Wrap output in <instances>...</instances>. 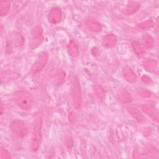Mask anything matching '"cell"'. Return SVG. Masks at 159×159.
Wrapping results in <instances>:
<instances>
[{
  "label": "cell",
  "mask_w": 159,
  "mask_h": 159,
  "mask_svg": "<svg viewBox=\"0 0 159 159\" xmlns=\"http://www.w3.org/2000/svg\"><path fill=\"white\" fill-rule=\"evenodd\" d=\"M14 101L16 104L23 110H27L32 105L33 99L30 93L26 91H19L14 94Z\"/></svg>",
  "instance_id": "6da1fadb"
},
{
  "label": "cell",
  "mask_w": 159,
  "mask_h": 159,
  "mask_svg": "<svg viewBox=\"0 0 159 159\" xmlns=\"http://www.w3.org/2000/svg\"><path fill=\"white\" fill-rule=\"evenodd\" d=\"M41 129H42V119L40 116L35 119L31 138V150L36 152L40 146L41 141Z\"/></svg>",
  "instance_id": "7a4b0ae2"
},
{
  "label": "cell",
  "mask_w": 159,
  "mask_h": 159,
  "mask_svg": "<svg viewBox=\"0 0 159 159\" xmlns=\"http://www.w3.org/2000/svg\"><path fill=\"white\" fill-rule=\"evenodd\" d=\"M9 127L11 132L19 138H24L27 134V127L22 121H13L10 124Z\"/></svg>",
  "instance_id": "3957f363"
},
{
  "label": "cell",
  "mask_w": 159,
  "mask_h": 159,
  "mask_svg": "<svg viewBox=\"0 0 159 159\" xmlns=\"http://www.w3.org/2000/svg\"><path fill=\"white\" fill-rule=\"evenodd\" d=\"M43 40L42 29L39 27H34L31 32L30 45L32 48H35L39 45Z\"/></svg>",
  "instance_id": "277c9868"
},
{
  "label": "cell",
  "mask_w": 159,
  "mask_h": 159,
  "mask_svg": "<svg viewBox=\"0 0 159 159\" xmlns=\"http://www.w3.org/2000/svg\"><path fill=\"white\" fill-rule=\"evenodd\" d=\"M71 97L74 106L76 107H79L81 102L80 85L78 78H76L73 82L71 88Z\"/></svg>",
  "instance_id": "5b68a950"
},
{
  "label": "cell",
  "mask_w": 159,
  "mask_h": 159,
  "mask_svg": "<svg viewBox=\"0 0 159 159\" xmlns=\"http://www.w3.org/2000/svg\"><path fill=\"white\" fill-rule=\"evenodd\" d=\"M47 59H48V55L46 52H42V53H40L37 61H35V63H34V65L32 68V71L34 73H36L40 71L45 65Z\"/></svg>",
  "instance_id": "8992f818"
},
{
  "label": "cell",
  "mask_w": 159,
  "mask_h": 159,
  "mask_svg": "<svg viewBox=\"0 0 159 159\" xmlns=\"http://www.w3.org/2000/svg\"><path fill=\"white\" fill-rule=\"evenodd\" d=\"M48 20L51 23L56 24L60 21L61 18V12L60 8H52L48 14Z\"/></svg>",
  "instance_id": "52a82bcc"
},
{
  "label": "cell",
  "mask_w": 159,
  "mask_h": 159,
  "mask_svg": "<svg viewBox=\"0 0 159 159\" xmlns=\"http://www.w3.org/2000/svg\"><path fill=\"white\" fill-rule=\"evenodd\" d=\"M143 111L147 114L150 115L153 119L157 120L158 119V114L157 108L152 104H147L142 106Z\"/></svg>",
  "instance_id": "ba28073f"
},
{
  "label": "cell",
  "mask_w": 159,
  "mask_h": 159,
  "mask_svg": "<svg viewBox=\"0 0 159 159\" xmlns=\"http://www.w3.org/2000/svg\"><path fill=\"white\" fill-rule=\"evenodd\" d=\"M122 75L124 78L130 83H134L136 81V76L132 70L129 66H125L123 71Z\"/></svg>",
  "instance_id": "9c48e42d"
},
{
  "label": "cell",
  "mask_w": 159,
  "mask_h": 159,
  "mask_svg": "<svg viewBox=\"0 0 159 159\" xmlns=\"http://www.w3.org/2000/svg\"><path fill=\"white\" fill-rule=\"evenodd\" d=\"M116 37L113 34H108L106 35L102 40V45L106 48H111L116 43Z\"/></svg>",
  "instance_id": "30bf717a"
},
{
  "label": "cell",
  "mask_w": 159,
  "mask_h": 159,
  "mask_svg": "<svg viewBox=\"0 0 159 159\" xmlns=\"http://www.w3.org/2000/svg\"><path fill=\"white\" fill-rule=\"evenodd\" d=\"M129 112L131 115L139 122H143L145 120L144 116L141 113V112L135 107H129L128 108Z\"/></svg>",
  "instance_id": "8fae6325"
},
{
  "label": "cell",
  "mask_w": 159,
  "mask_h": 159,
  "mask_svg": "<svg viewBox=\"0 0 159 159\" xmlns=\"http://www.w3.org/2000/svg\"><path fill=\"white\" fill-rule=\"evenodd\" d=\"M86 24H87L88 28L91 30H93V31H95V32L100 31L102 29L101 25L99 22H98L97 21H96L94 20H92V19L87 20Z\"/></svg>",
  "instance_id": "7c38bea8"
},
{
  "label": "cell",
  "mask_w": 159,
  "mask_h": 159,
  "mask_svg": "<svg viewBox=\"0 0 159 159\" xmlns=\"http://www.w3.org/2000/svg\"><path fill=\"white\" fill-rule=\"evenodd\" d=\"M67 49L69 54L73 57H75L78 53V47L75 41L71 40L69 42Z\"/></svg>",
  "instance_id": "4fadbf2b"
},
{
  "label": "cell",
  "mask_w": 159,
  "mask_h": 159,
  "mask_svg": "<svg viewBox=\"0 0 159 159\" xmlns=\"http://www.w3.org/2000/svg\"><path fill=\"white\" fill-rule=\"evenodd\" d=\"M142 42L143 45L148 48H152L153 45V40L152 37L148 34H145L143 35Z\"/></svg>",
  "instance_id": "5bb4252c"
},
{
  "label": "cell",
  "mask_w": 159,
  "mask_h": 159,
  "mask_svg": "<svg viewBox=\"0 0 159 159\" xmlns=\"http://www.w3.org/2000/svg\"><path fill=\"white\" fill-rule=\"evenodd\" d=\"M10 7V2L7 1H3L1 2L0 14L1 16H5L9 12Z\"/></svg>",
  "instance_id": "9a60e30c"
},
{
  "label": "cell",
  "mask_w": 159,
  "mask_h": 159,
  "mask_svg": "<svg viewBox=\"0 0 159 159\" xmlns=\"http://www.w3.org/2000/svg\"><path fill=\"white\" fill-rule=\"evenodd\" d=\"M157 63L155 60H150L143 63V66L150 71H154L157 68Z\"/></svg>",
  "instance_id": "2e32d148"
},
{
  "label": "cell",
  "mask_w": 159,
  "mask_h": 159,
  "mask_svg": "<svg viewBox=\"0 0 159 159\" xmlns=\"http://www.w3.org/2000/svg\"><path fill=\"white\" fill-rule=\"evenodd\" d=\"M119 100L123 102H127L131 101V98L129 94L126 91H121L119 94Z\"/></svg>",
  "instance_id": "e0dca14e"
},
{
  "label": "cell",
  "mask_w": 159,
  "mask_h": 159,
  "mask_svg": "<svg viewBox=\"0 0 159 159\" xmlns=\"http://www.w3.org/2000/svg\"><path fill=\"white\" fill-rule=\"evenodd\" d=\"M140 7L139 4L136 3V2H132V4H130V6H129L127 9H126V14H132L134 12H135L138 9L139 7Z\"/></svg>",
  "instance_id": "ac0fdd59"
},
{
  "label": "cell",
  "mask_w": 159,
  "mask_h": 159,
  "mask_svg": "<svg viewBox=\"0 0 159 159\" xmlns=\"http://www.w3.org/2000/svg\"><path fill=\"white\" fill-rule=\"evenodd\" d=\"M132 47L133 48L134 50V51L135 52V53L137 54H138L139 55H140L143 53V50L142 47H140V44L137 42H134L132 43Z\"/></svg>",
  "instance_id": "d6986e66"
},
{
  "label": "cell",
  "mask_w": 159,
  "mask_h": 159,
  "mask_svg": "<svg viewBox=\"0 0 159 159\" xmlns=\"http://www.w3.org/2000/svg\"><path fill=\"white\" fill-rule=\"evenodd\" d=\"M1 158H11L9 153L5 149L1 148Z\"/></svg>",
  "instance_id": "ffe728a7"
},
{
  "label": "cell",
  "mask_w": 159,
  "mask_h": 159,
  "mask_svg": "<svg viewBox=\"0 0 159 159\" xmlns=\"http://www.w3.org/2000/svg\"><path fill=\"white\" fill-rule=\"evenodd\" d=\"M152 22L151 21H147L145 22H143L141 24H140V27L142 28H147V27H149L152 25Z\"/></svg>",
  "instance_id": "44dd1931"
}]
</instances>
